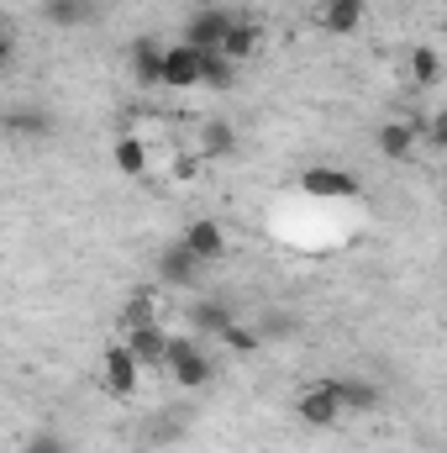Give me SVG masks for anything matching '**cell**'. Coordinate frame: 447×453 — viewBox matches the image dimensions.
Returning <instances> with one entry per match:
<instances>
[{"label":"cell","mask_w":447,"mask_h":453,"mask_svg":"<svg viewBox=\"0 0 447 453\" xmlns=\"http://www.w3.org/2000/svg\"><path fill=\"white\" fill-rule=\"evenodd\" d=\"M11 53H16V32H11V16L0 11V74L11 69Z\"/></svg>","instance_id":"cell-25"},{"label":"cell","mask_w":447,"mask_h":453,"mask_svg":"<svg viewBox=\"0 0 447 453\" xmlns=\"http://www.w3.org/2000/svg\"><path fill=\"white\" fill-rule=\"evenodd\" d=\"M201 164H206L201 153H185V158L174 164V180H190V174H201Z\"/></svg>","instance_id":"cell-26"},{"label":"cell","mask_w":447,"mask_h":453,"mask_svg":"<svg viewBox=\"0 0 447 453\" xmlns=\"http://www.w3.org/2000/svg\"><path fill=\"white\" fill-rule=\"evenodd\" d=\"M5 127H11L16 137H48V132H53V116L37 111V106H27V111H11V116H5Z\"/></svg>","instance_id":"cell-22"},{"label":"cell","mask_w":447,"mask_h":453,"mask_svg":"<svg viewBox=\"0 0 447 453\" xmlns=\"http://www.w3.org/2000/svg\"><path fill=\"white\" fill-rule=\"evenodd\" d=\"M231 317H237V311H231L226 301H216V296H195V301H190V327H195V333H211V338H216Z\"/></svg>","instance_id":"cell-17"},{"label":"cell","mask_w":447,"mask_h":453,"mask_svg":"<svg viewBox=\"0 0 447 453\" xmlns=\"http://www.w3.org/2000/svg\"><path fill=\"white\" fill-rule=\"evenodd\" d=\"M332 390H337L342 417H347V411H374V406H379V385H368V380H332Z\"/></svg>","instance_id":"cell-18"},{"label":"cell","mask_w":447,"mask_h":453,"mask_svg":"<svg viewBox=\"0 0 447 453\" xmlns=\"http://www.w3.org/2000/svg\"><path fill=\"white\" fill-rule=\"evenodd\" d=\"M195 153H201V158H231V153H237V127H231L226 116H211V121L201 127V137H195Z\"/></svg>","instance_id":"cell-15"},{"label":"cell","mask_w":447,"mask_h":453,"mask_svg":"<svg viewBox=\"0 0 447 453\" xmlns=\"http://www.w3.org/2000/svg\"><path fill=\"white\" fill-rule=\"evenodd\" d=\"M216 338H222L226 348L237 353V358H253V353H263V338H258V333H253L247 322H237V317L226 322V327H222V333H216Z\"/></svg>","instance_id":"cell-21"},{"label":"cell","mask_w":447,"mask_h":453,"mask_svg":"<svg viewBox=\"0 0 447 453\" xmlns=\"http://www.w3.org/2000/svg\"><path fill=\"white\" fill-rule=\"evenodd\" d=\"M295 417L306 422V427H316V433H327L342 422V406H337V390L332 380H311L300 395H295Z\"/></svg>","instance_id":"cell-5"},{"label":"cell","mask_w":447,"mask_h":453,"mask_svg":"<svg viewBox=\"0 0 447 453\" xmlns=\"http://www.w3.org/2000/svg\"><path fill=\"white\" fill-rule=\"evenodd\" d=\"M158 90H174V96L201 90V48L169 42V48H163V69H158Z\"/></svg>","instance_id":"cell-2"},{"label":"cell","mask_w":447,"mask_h":453,"mask_svg":"<svg viewBox=\"0 0 447 453\" xmlns=\"http://www.w3.org/2000/svg\"><path fill=\"white\" fill-rule=\"evenodd\" d=\"M21 453H69V443H64L58 433H32V438L21 443Z\"/></svg>","instance_id":"cell-24"},{"label":"cell","mask_w":447,"mask_h":453,"mask_svg":"<svg viewBox=\"0 0 447 453\" xmlns=\"http://www.w3.org/2000/svg\"><path fill=\"white\" fill-rule=\"evenodd\" d=\"M121 322H126V327H142V322H158V301H153V290H137V296L126 301V311H121Z\"/></svg>","instance_id":"cell-23"},{"label":"cell","mask_w":447,"mask_h":453,"mask_svg":"<svg viewBox=\"0 0 447 453\" xmlns=\"http://www.w3.org/2000/svg\"><path fill=\"white\" fill-rule=\"evenodd\" d=\"M101 385H106V395H116V401H132L137 395L142 369L126 353V342H106V353H101Z\"/></svg>","instance_id":"cell-3"},{"label":"cell","mask_w":447,"mask_h":453,"mask_svg":"<svg viewBox=\"0 0 447 453\" xmlns=\"http://www.w3.org/2000/svg\"><path fill=\"white\" fill-rule=\"evenodd\" d=\"M237 85V64L222 53H201V90H231Z\"/></svg>","instance_id":"cell-20"},{"label":"cell","mask_w":447,"mask_h":453,"mask_svg":"<svg viewBox=\"0 0 447 453\" xmlns=\"http://www.w3.org/2000/svg\"><path fill=\"white\" fill-rule=\"evenodd\" d=\"M111 169L121 180H142L153 169V148L137 137V132H116L111 137Z\"/></svg>","instance_id":"cell-11"},{"label":"cell","mask_w":447,"mask_h":453,"mask_svg":"<svg viewBox=\"0 0 447 453\" xmlns=\"http://www.w3.org/2000/svg\"><path fill=\"white\" fill-rule=\"evenodd\" d=\"M163 374H169V385H174V390H185V395H201V390L216 380V358L201 348V338H174V333H169Z\"/></svg>","instance_id":"cell-1"},{"label":"cell","mask_w":447,"mask_h":453,"mask_svg":"<svg viewBox=\"0 0 447 453\" xmlns=\"http://www.w3.org/2000/svg\"><path fill=\"white\" fill-rule=\"evenodd\" d=\"M374 148H379V158H390V164H411V158L421 153V121H384V127L374 132Z\"/></svg>","instance_id":"cell-7"},{"label":"cell","mask_w":447,"mask_h":453,"mask_svg":"<svg viewBox=\"0 0 447 453\" xmlns=\"http://www.w3.org/2000/svg\"><path fill=\"white\" fill-rule=\"evenodd\" d=\"M48 27H85L95 16V0H42Z\"/></svg>","instance_id":"cell-19"},{"label":"cell","mask_w":447,"mask_h":453,"mask_svg":"<svg viewBox=\"0 0 447 453\" xmlns=\"http://www.w3.org/2000/svg\"><path fill=\"white\" fill-rule=\"evenodd\" d=\"M226 27H231V11H222V5H201L190 21H185V37L179 42H190V48H201V53H216L226 37Z\"/></svg>","instance_id":"cell-8"},{"label":"cell","mask_w":447,"mask_h":453,"mask_svg":"<svg viewBox=\"0 0 447 453\" xmlns=\"http://www.w3.org/2000/svg\"><path fill=\"white\" fill-rule=\"evenodd\" d=\"M300 190L311 201H358V174L337 169V164H311L300 174Z\"/></svg>","instance_id":"cell-6"},{"label":"cell","mask_w":447,"mask_h":453,"mask_svg":"<svg viewBox=\"0 0 447 453\" xmlns=\"http://www.w3.org/2000/svg\"><path fill=\"white\" fill-rule=\"evenodd\" d=\"M126 353L137 358V369H163V353H169V333L158 322H142V327H126Z\"/></svg>","instance_id":"cell-12"},{"label":"cell","mask_w":447,"mask_h":453,"mask_svg":"<svg viewBox=\"0 0 447 453\" xmlns=\"http://www.w3.org/2000/svg\"><path fill=\"white\" fill-rule=\"evenodd\" d=\"M158 69H163V48H158L153 37H137V42L126 48V74H132V85H137V90H158Z\"/></svg>","instance_id":"cell-13"},{"label":"cell","mask_w":447,"mask_h":453,"mask_svg":"<svg viewBox=\"0 0 447 453\" xmlns=\"http://www.w3.org/2000/svg\"><path fill=\"white\" fill-rule=\"evenodd\" d=\"M179 242H185L201 264H222V258H226V232H222L216 217H195V222L179 232Z\"/></svg>","instance_id":"cell-10"},{"label":"cell","mask_w":447,"mask_h":453,"mask_svg":"<svg viewBox=\"0 0 447 453\" xmlns=\"http://www.w3.org/2000/svg\"><path fill=\"white\" fill-rule=\"evenodd\" d=\"M201 258L174 237V242H163L158 248V258H153V274H158V285H174V290H195V280H201Z\"/></svg>","instance_id":"cell-4"},{"label":"cell","mask_w":447,"mask_h":453,"mask_svg":"<svg viewBox=\"0 0 447 453\" xmlns=\"http://www.w3.org/2000/svg\"><path fill=\"white\" fill-rule=\"evenodd\" d=\"M363 21H368V0H322V11H316V27L327 37H352V32H363Z\"/></svg>","instance_id":"cell-9"},{"label":"cell","mask_w":447,"mask_h":453,"mask_svg":"<svg viewBox=\"0 0 447 453\" xmlns=\"http://www.w3.org/2000/svg\"><path fill=\"white\" fill-rule=\"evenodd\" d=\"M405 69H411V85H416V90H437V85H443V53H437L432 42L411 48V53H405Z\"/></svg>","instance_id":"cell-16"},{"label":"cell","mask_w":447,"mask_h":453,"mask_svg":"<svg viewBox=\"0 0 447 453\" xmlns=\"http://www.w3.org/2000/svg\"><path fill=\"white\" fill-rule=\"evenodd\" d=\"M258 48H263V32H258L247 16H231V27H226V37H222V48H216V53L231 58V64L242 69L247 58H258Z\"/></svg>","instance_id":"cell-14"}]
</instances>
